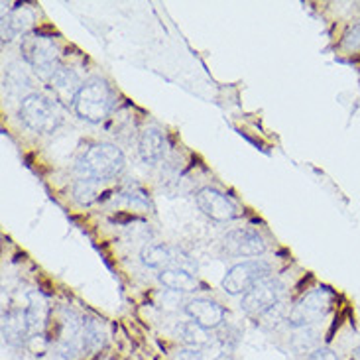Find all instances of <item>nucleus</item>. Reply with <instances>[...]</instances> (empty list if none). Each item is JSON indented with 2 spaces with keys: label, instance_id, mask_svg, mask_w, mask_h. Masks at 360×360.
Listing matches in <instances>:
<instances>
[{
  "label": "nucleus",
  "instance_id": "obj_1",
  "mask_svg": "<svg viewBox=\"0 0 360 360\" xmlns=\"http://www.w3.org/2000/svg\"><path fill=\"white\" fill-rule=\"evenodd\" d=\"M117 107V93L105 79L91 77L79 89L73 110L79 118L91 124H98L107 120Z\"/></svg>",
  "mask_w": 360,
  "mask_h": 360
},
{
  "label": "nucleus",
  "instance_id": "obj_2",
  "mask_svg": "<svg viewBox=\"0 0 360 360\" xmlns=\"http://www.w3.org/2000/svg\"><path fill=\"white\" fill-rule=\"evenodd\" d=\"M75 169L81 179L91 181H107L122 174L124 169V154L115 144H93L79 156Z\"/></svg>",
  "mask_w": 360,
  "mask_h": 360
},
{
  "label": "nucleus",
  "instance_id": "obj_3",
  "mask_svg": "<svg viewBox=\"0 0 360 360\" xmlns=\"http://www.w3.org/2000/svg\"><path fill=\"white\" fill-rule=\"evenodd\" d=\"M18 117L30 130L39 132V134H51L61 124L58 105L38 93H32L28 97L22 98Z\"/></svg>",
  "mask_w": 360,
  "mask_h": 360
},
{
  "label": "nucleus",
  "instance_id": "obj_4",
  "mask_svg": "<svg viewBox=\"0 0 360 360\" xmlns=\"http://www.w3.org/2000/svg\"><path fill=\"white\" fill-rule=\"evenodd\" d=\"M335 295L329 288H315L311 292L300 297V302L293 305L292 313L288 317V321L293 329L300 327H313L327 317V313L331 309V303Z\"/></svg>",
  "mask_w": 360,
  "mask_h": 360
},
{
  "label": "nucleus",
  "instance_id": "obj_5",
  "mask_svg": "<svg viewBox=\"0 0 360 360\" xmlns=\"http://www.w3.org/2000/svg\"><path fill=\"white\" fill-rule=\"evenodd\" d=\"M22 56L28 61L32 69L39 75L51 77L59 68V49L56 41L44 34H28L22 39Z\"/></svg>",
  "mask_w": 360,
  "mask_h": 360
},
{
  "label": "nucleus",
  "instance_id": "obj_6",
  "mask_svg": "<svg viewBox=\"0 0 360 360\" xmlns=\"http://www.w3.org/2000/svg\"><path fill=\"white\" fill-rule=\"evenodd\" d=\"M272 266L266 260H246L234 264L223 278V290L231 295H246L256 283L270 278Z\"/></svg>",
  "mask_w": 360,
  "mask_h": 360
},
{
  "label": "nucleus",
  "instance_id": "obj_7",
  "mask_svg": "<svg viewBox=\"0 0 360 360\" xmlns=\"http://www.w3.org/2000/svg\"><path fill=\"white\" fill-rule=\"evenodd\" d=\"M282 293V282L270 276V278H266V280H262L260 283H256L246 295H243L240 307H243V311L246 313V315L260 319L266 313L272 311L274 307L280 305Z\"/></svg>",
  "mask_w": 360,
  "mask_h": 360
},
{
  "label": "nucleus",
  "instance_id": "obj_8",
  "mask_svg": "<svg viewBox=\"0 0 360 360\" xmlns=\"http://www.w3.org/2000/svg\"><path fill=\"white\" fill-rule=\"evenodd\" d=\"M142 264L148 268H156V270H167V268H181L187 272L193 274L197 270V264L191 260V256L184 252L181 248L169 246V244H150L144 246L140 252Z\"/></svg>",
  "mask_w": 360,
  "mask_h": 360
},
{
  "label": "nucleus",
  "instance_id": "obj_9",
  "mask_svg": "<svg viewBox=\"0 0 360 360\" xmlns=\"http://www.w3.org/2000/svg\"><path fill=\"white\" fill-rule=\"evenodd\" d=\"M195 201L199 211L209 217L211 221L217 223H226V221H233L238 217V207L234 203L233 199L223 191L214 189V187H203L199 189L195 195Z\"/></svg>",
  "mask_w": 360,
  "mask_h": 360
},
{
  "label": "nucleus",
  "instance_id": "obj_10",
  "mask_svg": "<svg viewBox=\"0 0 360 360\" xmlns=\"http://www.w3.org/2000/svg\"><path fill=\"white\" fill-rule=\"evenodd\" d=\"M223 248L233 256H260L266 252V243L252 229H236L224 236Z\"/></svg>",
  "mask_w": 360,
  "mask_h": 360
},
{
  "label": "nucleus",
  "instance_id": "obj_11",
  "mask_svg": "<svg viewBox=\"0 0 360 360\" xmlns=\"http://www.w3.org/2000/svg\"><path fill=\"white\" fill-rule=\"evenodd\" d=\"M185 313L189 315V319L201 325L203 329H219L224 323V309L213 300L207 297H195L185 305Z\"/></svg>",
  "mask_w": 360,
  "mask_h": 360
},
{
  "label": "nucleus",
  "instance_id": "obj_12",
  "mask_svg": "<svg viewBox=\"0 0 360 360\" xmlns=\"http://www.w3.org/2000/svg\"><path fill=\"white\" fill-rule=\"evenodd\" d=\"M138 152L142 162L148 166H156L160 164L167 152V140L166 134L156 127L146 128L142 134H140V142H138Z\"/></svg>",
  "mask_w": 360,
  "mask_h": 360
},
{
  "label": "nucleus",
  "instance_id": "obj_13",
  "mask_svg": "<svg viewBox=\"0 0 360 360\" xmlns=\"http://www.w3.org/2000/svg\"><path fill=\"white\" fill-rule=\"evenodd\" d=\"M49 85H51L53 93H56L59 98H63L65 103H71V105L75 103L79 89L83 87L77 71L71 68H61V65H59V68L56 69V73L49 77Z\"/></svg>",
  "mask_w": 360,
  "mask_h": 360
},
{
  "label": "nucleus",
  "instance_id": "obj_14",
  "mask_svg": "<svg viewBox=\"0 0 360 360\" xmlns=\"http://www.w3.org/2000/svg\"><path fill=\"white\" fill-rule=\"evenodd\" d=\"M158 280L160 283L177 293H195L201 292V282L195 278L193 274L181 270V268H167V270H160L158 274Z\"/></svg>",
  "mask_w": 360,
  "mask_h": 360
},
{
  "label": "nucleus",
  "instance_id": "obj_15",
  "mask_svg": "<svg viewBox=\"0 0 360 360\" xmlns=\"http://www.w3.org/2000/svg\"><path fill=\"white\" fill-rule=\"evenodd\" d=\"M24 321H26V329H28V335H38V333H44V329L48 327L49 321V309L46 302L38 297V295H30V303L24 311Z\"/></svg>",
  "mask_w": 360,
  "mask_h": 360
},
{
  "label": "nucleus",
  "instance_id": "obj_16",
  "mask_svg": "<svg viewBox=\"0 0 360 360\" xmlns=\"http://www.w3.org/2000/svg\"><path fill=\"white\" fill-rule=\"evenodd\" d=\"M81 339H83V352L95 354L101 351L107 345V331H105L103 321H98L95 317H85Z\"/></svg>",
  "mask_w": 360,
  "mask_h": 360
},
{
  "label": "nucleus",
  "instance_id": "obj_17",
  "mask_svg": "<svg viewBox=\"0 0 360 360\" xmlns=\"http://www.w3.org/2000/svg\"><path fill=\"white\" fill-rule=\"evenodd\" d=\"M34 24V14L28 8H16L2 18V38L12 39L14 36L26 34Z\"/></svg>",
  "mask_w": 360,
  "mask_h": 360
},
{
  "label": "nucleus",
  "instance_id": "obj_18",
  "mask_svg": "<svg viewBox=\"0 0 360 360\" xmlns=\"http://www.w3.org/2000/svg\"><path fill=\"white\" fill-rule=\"evenodd\" d=\"M176 331L177 335H179L181 342H184L185 347H189V349H197V351H201L203 347H207V345L211 342L209 331L203 329L201 325H197L195 321L179 323Z\"/></svg>",
  "mask_w": 360,
  "mask_h": 360
},
{
  "label": "nucleus",
  "instance_id": "obj_19",
  "mask_svg": "<svg viewBox=\"0 0 360 360\" xmlns=\"http://www.w3.org/2000/svg\"><path fill=\"white\" fill-rule=\"evenodd\" d=\"M26 333H28V329H26L24 315H20V313H4V321H2L4 341L22 342Z\"/></svg>",
  "mask_w": 360,
  "mask_h": 360
},
{
  "label": "nucleus",
  "instance_id": "obj_20",
  "mask_svg": "<svg viewBox=\"0 0 360 360\" xmlns=\"http://www.w3.org/2000/svg\"><path fill=\"white\" fill-rule=\"evenodd\" d=\"M293 347L297 352H309L319 349V339H317V331L313 327H300L293 329Z\"/></svg>",
  "mask_w": 360,
  "mask_h": 360
},
{
  "label": "nucleus",
  "instance_id": "obj_21",
  "mask_svg": "<svg viewBox=\"0 0 360 360\" xmlns=\"http://www.w3.org/2000/svg\"><path fill=\"white\" fill-rule=\"evenodd\" d=\"M122 201L127 205H130L132 209L136 211H150L152 209V201H150V193L146 189H142L140 185H132L122 191Z\"/></svg>",
  "mask_w": 360,
  "mask_h": 360
},
{
  "label": "nucleus",
  "instance_id": "obj_22",
  "mask_svg": "<svg viewBox=\"0 0 360 360\" xmlns=\"http://www.w3.org/2000/svg\"><path fill=\"white\" fill-rule=\"evenodd\" d=\"M73 199L79 205H89L95 201V181L91 179H79L73 185Z\"/></svg>",
  "mask_w": 360,
  "mask_h": 360
},
{
  "label": "nucleus",
  "instance_id": "obj_23",
  "mask_svg": "<svg viewBox=\"0 0 360 360\" xmlns=\"http://www.w3.org/2000/svg\"><path fill=\"white\" fill-rule=\"evenodd\" d=\"M341 48L349 53L360 51V20H356L354 24H351L347 32L342 34Z\"/></svg>",
  "mask_w": 360,
  "mask_h": 360
},
{
  "label": "nucleus",
  "instance_id": "obj_24",
  "mask_svg": "<svg viewBox=\"0 0 360 360\" xmlns=\"http://www.w3.org/2000/svg\"><path fill=\"white\" fill-rule=\"evenodd\" d=\"M174 360H205V359H203V354H201V351L185 347V349H179V351L176 352Z\"/></svg>",
  "mask_w": 360,
  "mask_h": 360
},
{
  "label": "nucleus",
  "instance_id": "obj_25",
  "mask_svg": "<svg viewBox=\"0 0 360 360\" xmlns=\"http://www.w3.org/2000/svg\"><path fill=\"white\" fill-rule=\"evenodd\" d=\"M307 360H339V356H337V352L331 351V349L319 347L317 351H313L311 354H309V359Z\"/></svg>",
  "mask_w": 360,
  "mask_h": 360
},
{
  "label": "nucleus",
  "instance_id": "obj_26",
  "mask_svg": "<svg viewBox=\"0 0 360 360\" xmlns=\"http://www.w3.org/2000/svg\"><path fill=\"white\" fill-rule=\"evenodd\" d=\"M349 360H360V347H356V349L351 352V359Z\"/></svg>",
  "mask_w": 360,
  "mask_h": 360
},
{
  "label": "nucleus",
  "instance_id": "obj_27",
  "mask_svg": "<svg viewBox=\"0 0 360 360\" xmlns=\"http://www.w3.org/2000/svg\"><path fill=\"white\" fill-rule=\"evenodd\" d=\"M217 360H233V356H231V354H223L221 359H217Z\"/></svg>",
  "mask_w": 360,
  "mask_h": 360
}]
</instances>
